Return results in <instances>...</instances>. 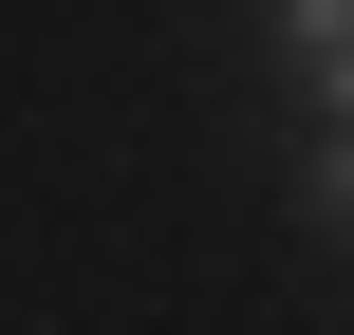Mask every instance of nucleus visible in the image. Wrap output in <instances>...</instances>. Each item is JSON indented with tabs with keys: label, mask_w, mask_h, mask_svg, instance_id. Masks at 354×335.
Instances as JSON below:
<instances>
[{
	"label": "nucleus",
	"mask_w": 354,
	"mask_h": 335,
	"mask_svg": "<svg viewBox=\"0 0 354 335\" xmlns=\"http://www.w3.org/2000/svg\"><path fill=\"white\" fill-rule=\"evenodd\" d=\"M280 56H299L317 112H354V0H280Z\"/></svg>",
	"instance_id": "1"
},
{
	"label": "nucleus",
	"mask_w": 354,
	"mask_h": 335,
	"mask_svg": "<svg viewBox=\"0 0 354 335\" xmlns=\"http://www.w3.org/2000/svg\"><path fill=\"white\" fill-rule=\"evenodd\" d=\"M299 205H317V224L354 242V112H317V168H299Z\"/></svg>",
	"instance_id": "2"
}]
</instances>
